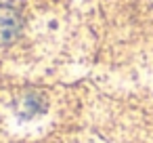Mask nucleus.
<instances>
[{
    "mask_svg": "<svg viewBox=\"0 0 153 143\" xmlns=\"http://www.w3.org/2000/svg\"><path fill=\"white\" fill-rule=\"evenodd\" d=\"M21 30L19 13L11 7H0V42H9Z\"/></svg>",
    "mask_w": 153,
    "mask_h": 143,
    "instance_id": "obj_1",
    "label": "nucleus"
}]
</instances>
